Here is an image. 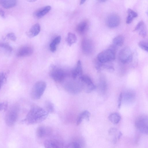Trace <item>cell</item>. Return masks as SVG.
<instances>
[{
	"label": "cell",
	"instance_id": "cell-4",
	"mask_svg": "<svg viewBox=\"0 0 148 148\" xmlns=\"http://www.w3.org/2000/svg\"><path fill=\"white\" fill-rule=\"evenodd\" d=\"M19 109L17 106H12L7 112L5 117L6 125L9 126L13 125L16 122L18 116Z\"/></svg>",
	"mask_w": 148,
	"mask_h": 148
},
{
	"label": "cell",
	"instance_id": "cell-18",
	"mask_svg": "<svg viewBox=\"0 0 148 148\" xmlns=\"http://www.w3.org/2000/svg\"><path fill=\"white\" fill-rule=\"evenodd\" d=\"M51 9V7L50 5H47L36 11L34 12V15L38 18H41L48 13Z\"/></svg>",
	"mask_w": 148,
	"mask_h": 148
},
{
	"label": "cell",
	"instance_id": "cell-23",
	"mask_svg": "<svg viewBox=\"0 0 148 148\" xmlns=\"http://www.w3.org/2000/svg\"><path fill=\"white\" fill-rule=\"evenodd\" d=\"M61 40V36H58L56 37L50 43L49 45V48L51 51L54 52L56 50V45L60 43Z\"/></svg>",
	"mask_w": 148,
	"mask_h": 148
},
{
	"label": "cell",
	"instance_id": "cell-32",
	"mask_svg": "<svg viewBox=\"0 0 148 148\" xmlns=\"http://www.w3.org/2000/svg\"><path fill=\"white\" fill-rule=\"evenodd\" d=\"M139 30V34L140 35L143 37L146 36L147 35V31L144 24Z\"/></svg>",
	"mask_w": 148,
	"mask_h": 148
},
{
	"label": "cell",
	"instance_id": "cell-7",
	"mask_svg": "<svg viewBox=\"0 0 148 148\" xmlns=\"http://www.w3.org/2000/svg\"><path fill=\"white\" fill-rule=\"evenodd\" d=\"M49 73L51 78L57 82L63 81L66 75L65 72L63 70L55 66H52Z\"/></svg>",
	"mask_w": 148,
	"mask_h": 148
},
{
	"label": "cell",
	"instance_id": "cell-8",
	"mask_svg": "<svg viewBox=\"0 0 148 148\" xmlns=\"http://www.w3.org/2000/svg\"><path fill=\"white\" fill-rule=\"evenodd\" d=\"M79 79L82 84L83 89L86 93L90 92L96 88L95 86L89 76L82 75Z\"/></svg>",
	"mask_w": 148,
	"mask_h": 148
},
{
	"label": "cell",
	"instance_id": "cell-16",
	"mask_svg": "<svg viewBox=\"0 0 148 148\" xmlns=\"http://www.w3.org/2000/svg\"><path fill=\"white\" fill-rule=\"evenodd\" d=\"M40 27L38 23L33 25L29 31L26 32V34L29 37L32 38L37 36L40 33Z\"/></svg>",
	"mask_w": 148,
	"mask_h": 148
},
{
	"label": "cell",
	"instance_id": "cell-11",
	"mask_svg": "<svg viewBox=\"0 0 148 148\" xmlns=\"http://www.w3.org/2000/svg\"><path fill=\"white\" fill-rule=\"evenodd\" d=\"M119 16L116 14H112L107 18L106 23L107 25L110 28H114L118 26L120 23Z\"/></svg>",
	"mask_w": 148,
	"mask_h": 148
},
{
	"label": "cell",
	"instance_id": "cell-12",
	"mask_svg": "<svg viewBox=\"0 0 148 148\" xmlns=\"http://www.w3.org/2000/svg\"><path fill=\"white\" fill-rule=\"evenodd\" d=\"M51 129L48 127L41 126L38 127L36 130L37 136L39 138H43L50 135Z\"/></svg>",
	"mask_w": 148,
	"mask_h": 148
},
{
	"label": "cell",
	"instance_id": "cell-27",
	"mask_svg": "<svg viewBox=\"0 0 148 148\" xmlns=\"http://www.w3.org/2000/svg\"><path fill=\"white\" fill-rule=\"evenodd\" d=\"M9 73V71L0 73V89L3 85L6 83Z\"/></svg>",
	"mask_w": 148,
	"mask_h": 148
},
{
	"label": "cell",
	"instance_id": "cell-15",
	"mask_svg": "<svg viewBox=\"0 0 148 148\" xmlns=\"http://www.w3.org/2000/svg\"><path fill=\"white\" fill-rule=\"evenodd\" d=\"M82 69L81 62L80 60L78 61L76 65L71 72V76L73 78L75 79L78 77H79L82 75Z\"/></svg>",
	"mask_w": 148,
	"mask_h": 148
},
{
	"label": "cell",
	"instance_id": "cell-35",
	"mask_svg": "<svg viewBox=\"0 0 148 148\" xmlns=\"http://www.w3.org/2000/svg\"><path fill=\"white\" fill-rule=\"evenodd\" d=\"M6 36L9 39L13 41H15L16 40V37L14 34L13 32L8 34Z\"/></svg>",
	"mask_w": 148,
	"mask_h": 148
},
{
	"label": "cell",
	"instance_id": "cell-19",
	"mask_svg": "<svg viewBox=\"0 0 148 148\" xmlns=\"http://www.w3.org/2000/svg\"><path fill=\"white\" fill-rule=\"evenodd\" d=\"M88 22L86 20H84L79 23L76 27V31L80 34L84 33L88 29Z\"/></svg>",
	"mask_w": 148,
	"mask_h": 148
},
{
	"label": "cell",
	"instance_id": "cell-5",
	"mask_svg": "<svg viewBox=\"0 0 148 148\" xmlns=\"http://www.w3.org/2000/svg\"><path fill=\"white\" fill-rule=\"evenodd\" d=\"M46 83L43 81L36 82L34 85L31 91L32 98L34 99H40L46 89Z\"/></svg>",
	"mask_w": 148,
	"mask_h": 148
},
{
	"label": "cell",
	"instance_id": "cell-36",
	"mask_svg": "<svg viewBox=\"0 0 148 148\" xmlns=\"http://www.w3.org/2000/svg\"><path fill=\"white\" fill-rule=\"evenodd\" d=\"M99 85L101 90L102 91V92H104V91L105 90L106 88V84L105 81H102Z\"/></svg>",
	"mask_w": 148,
	"mask_h": 148
},
{
	"label": "cell",
	"instance_id": "cell-21",
	"mask_svg": "<svg viewBox=\"0 0 148 148\" xmlns=\"http://www.w3.org/2000/svg\"><path fill=\"white\" fill-rule=\"evenodd\" d=\"M17 3L16 0H0V5L5 9L10 8L15 6Z\"/></svg>",
	"mask_w": 148,
	"mask_h": 148
},
{
	"label": "cell",
	"instance_id": "cell-25",
	"mask_svg": "<svg viewBox=\"0 0 148 148\" xmlns=\"http://www.w3.org/2000/svg\"><path fill=\"white\" fill-rule=\"evenodd\" d=\"M77 40V37L75 34L71 32L68 33L66 38V41L69 46H71L75 43Z\"/></svg>",
	"mask_w": 148,
	"mask_h": 148
},
{
	"label": "cell",
	"instance_id": "cell-10",
	"mask_svg": "<svg viewBox=\"0 0 148 148\" xmlns=\"http://www.w3.org/2000/svg\"><path fill=\"white\" fill-rule=\"evenodd\" d=\"M81 47L83 52L86 54L92 53L94 47L92 41L89 38H83L81 42Z\"/></svg>",
	"mask_w": 148,
	"mask_h": 148
},
{
	"label": "cell",
	"instance_id": "cell-40",
	"mask_svg": "<svg viewBox=\"0 0 148 148\" xmlns=\"http://www.w3.org/2000/svg\"><path fill=\"white\" fill-rule=\"evenodd\" d=\"M86 0H81L80 1V4H83L85 1H86Z\"/></svg>",
	"mask_w": 148,
	"mask_h": 148
},
{
	"label": "cell",
	"instance_id": "cell-3",
	"mask_svg": "<svg viewBox=\"0 0 148 148\" xmlns=\"http://www.w3.org/2000/svg\"><path fill=\"white\" fill-rule=\"evenodd\" d=\"M65 89L68 92L72 94L79 92L83 89L81 81L73 78L65 83L64 85Z\"/></svg>",
	"mask_w": 148,
	"mask_h": 148
},
{
	"label": "cell",
	"instance_id": "cell-28",
	"mask_svg": "<svg viewBox=\"0 0 148 148\" xmlns=\"http://www.w3.org/2000/svg\"><path fill=\"white\" fill-rule=\"evenodd\" d=\"M45 106L46 110L49 113H52L54 111V107L53 104L50 101H45Z\"/></svg>",
	"mask_w": 148,
	"mask_h": 148
},
{
	"label": "cell",
	"instance_id": "cell-29",
	"mask_svg": "<svg viewBox=\"0 0 148 148\" xmlns=\"http://www.w3.org/2000/svg\"><path fill=\"white\" fill-rule=\"evenodd\" d=\"M64 148H81V147L78 142L74 141L69 143Z\"/></svg>",
	"mask_w": 148,
	"mask_h": 148
},
{
	"label": "cell",
	"instance_id": "cell-26",
	"mask_svg": "<svg viewBox=\"0 0 148 148\" xmlns=\"http://www.w3.org/2000/svg\"><path fill=\"white\" fill-rule=\"evenodd\" d=\"M124 37L121 35H118L114 38L113 40V43L115 46H121L124 42Z\"/></svg>",
	"mask_w": 148,
	"mask_h": 148
},
{
	"label": "cell",
	"instance_id": "cell-39",
	"mask_svg": "<svg viewBox=\"0 0 148 148\" xmlns=\"http://www.w3.org/2000/svg\"><path fill=\"white\" fill-rule=\"evenodd\" d=\"M0 16L2 18H5V14L4 11L1 9H0Z\"/></svg>",
	"mask_w": 148,
	"mask_h": 148
},
{
	"label": "cell",
	"instance_id": "cell-24",
	"mask_svg": "<svg viewBox=\"0 0 148 148\" xmlns=\"http://www.w3.org/2000/svg\"><path fill=\"white\" fill-rule=\"evenodd\" d=\"M121 117L118 113H114L110 114L108 116V119L112 123L115 124L118 123L120 121Z\"/></svg>",
	"mask_w": 148,
	"mask_h": 148
},
{
	"label": "cell",
	"instance_id": "cell-34",
	"mask_svg": "<svg viewBox=\"0 0 148 148\" xmlns=\"http://www.w3.org/2000/svg\"><path fill=\"white\" fill-rule=\"evenodd\" d=\"M8 106V104L7 102L0 103V111L3 110L4 112H5L7 109Z\"/></svg>",
	"mask_w": 148,
	"mask_h": 148
},
{
	"label": "cell",
	"instance_id": "cell-22",
	"mask_svg": "<svg viewBox=\"0 0 148 148\" xmlns=\"http://www.w3.org/2000/svg\"><path fill=\"white\" fill-rule=\"evenodd\" d=\"M127 13L128 15L126 18V23L127 24H130L132 22L134 18L138 16V14L130 8L128 9Z\"/></svg>",
	"mask_w": 148,
	"mask_h": 148
},
{
	"label": "cell",
	"instance_id": "cell-1",
	"mask_svg": "<svg viewBox=\"0 0 148 148\" xmlns=\"http://www.w3.org/2000/svg\"><path fill=\"white\" fill-rule=\"evenodd\" d=\"M48 114L46 110L37 105H34L31 108L23 121L28 125L38 123L45 120Z\"/></svg>",
	"mask_w": 148,
	"mask_h": 148
},
{
	"label": "cell",
	"instance_id": "cell-20",
	"mask_svg": "<svg viewBox=\"0 0 148 148\" xmlns=\"http://www.w3.org/2000/svg\"><path fill=\"white\" fill-rule=\"evenodd\" d=\"M90 113L87 110H85L81 113L78 117L76 122V124L78 125L80 124L83 120L86 119L87 121L89 120Z\"/></svg>",
	"mask_w": 148,
	"mask_h": 148
},
{
	"label": "cell",
	"instance_id": "cell-33",
	"mask_svg": "<svg viewBox=\"0 0 148 148\" xmlns=\"http://www.w3.org/2000/svg\"><path fill=\"white\" fill-rule=\"evenodd\" d=\"M133 92L131 91H129L128 92H127L126 94V100H128L129 101H131L134 98V94Z\"/></svg>",
	"mask_w": 148,
	"mask_h": 148
},
{
	"label": "cell",
	"instance_id": "cell-2",
	"mask_svg": "<svg viewBox=\"0 0 148 148\" xmlns=\"http://www.w3.org/2000/svg\"><path fill=\"white\" fill-rule=\"evenodd\" d=\"M116 50L114 46H111L98 54L97 56V60L102 63L113 61L115 58Z\"/></svg>",
	"mask_w": 148,
	"mask_h": 148
},
{
	"label": "cell",
	"instance_id": "cell-17",
	"mask_svg": "<svg viewBox=\"0 0 148 148\" xmlns=\"http://www.w3.org/2000/svg\"><path fill=\"white\" fill-rule=\"evenodd\" d=\"M45 148H62L60 143L54 139H49L45 140L44 143Z\"/></svg>",
	"mask_w": 148,
	"mask_h": 148
},
{
	"label": "cell",
	"instance_id": "cell-31",
	"mask_svg": "<svg viewBox=\"0 0 148 148\" xmlns=\"http://www.w3.org/2000/svg\"><path fill=\"white\" fill-rule=\"evenodd\" d=\"M0 47L5 49L9 52H11L13 50L12 47L6 43L0 42Z\"/></svg>",
	"mask_w": 148,
	"mask_h": 148
},
{
	"label": "cell",
	"instance_id": "cell-6",
	"mask_svg": "<svg viewBox=\"0 0 148 148\" xmlns=\"http://www.w3.org/2000/svg\"><path fill=\"white\" fill-rule=\"evenodd\" d=\"M135 125L141 132L147 134L148 132L147 117L145 115H141L138 117L135 121Z\"/></svg>",
	"mask_w": 148,
	"mask_h": 148
},
{
	"label": "cell",
	"instance_id": "cell-38",
	"mask_svg": "<svg viewBox=\"0 0 148 148\" xmlns=\"http://www.w3.org/2000/svg\"><path fill=\"white\" fill-rule=\"evenodd\" d=\"M122 99L123 94L122 93H121L119 95L118 100V107L119 108H120L121 107Z\"/></svg>",
	"mask_w": 148,
	"mask_h": 148
},
{
	"label": "cell",
	"instance_id": "cell-9",
	"mask_svg": "<svg viewBox=\"0 0 148 148\" xmlns=\"http://www.w3.org/2000/svg\"><path fill=\"white\" fill-rule=\"evenodd\" d=\"M119 57L120 61L123 64L130 62L133 59V54L130 49L128 47L122 49L119 52Z\"/></svg>",
	"mask_w": 148,
	"mask_h": 148
},
{
	"label": "cell",
	"instance_id": "cell-13",
	"mask_svg": "<svg viewBox=\"0 0 148 148\" xmlns=\"http://www.w3.org/2000/svg\"><path fill=\"white\" fill-rule=\"evenodd\" d=\"M32 48L29 46H25L21 47L16 53V56L19 57L28 56L33 53Z\"/></svg>",
	"mask_w": 148,
	"mask_h": 148
},
{
	"label": "cell",
	"instance_id": "cell-14",
	"mask_svg": "<svg viewBox=\"0 0 148 148\" xmlns=\"http://www.w3.org/2000/svg\"><path fill=\"white\" fill-rule=\"evenodd\" d=\"M108 134L112 138L113 143H116L122 135L121 132L114 127L110 128L108 130Z\"/></svg>",
	"mask_w": 148,
	"mask_h": 148
},
{
	"label": "cell",
	"instance_id": "cell-30",
	"mask_svg": "<svg viewBox=\"0 0 148 148\" xmlns=\"http://www.w3.org/2000/svg\"><path fill=\"white\" fill-rule=\"evenodd\" d=\"M138 45L141 49L145 51H148V45L147 42L144 40L141 41L139 42Z\"/></svg>",
	"mask_w": 148,
	"mask_h": 148
},
{
	"label": "cell",
	"instance_id": "cell-37",
	"mask_svg": "<svg viewBox=\"0 0 148 148\" xmlns=\"http://www.w3.org/2000/svg\"><path fill=\"white\" fill-rule=\"evenodd\" d=\"M144 22L141 21H140L136 25L135 27L134 31H137L144 24Z\"/></svg>",
	"mask_w": 148,
	"mask_h": 148
}]
</instances>
